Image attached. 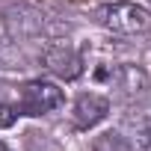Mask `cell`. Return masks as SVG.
Masks as SVG:
<instances>
[{
  "label": "cell",
  "instance_id": "9",
  "mask_svg": "<svg viewBox=\"0 0 151 151\" xmlns=\"http://www.w3.org/2000/svg\"><path fill=\"white\" fill-rule=\"evenodd\" d=\"M18 62H21V53H15L12 45H6L3 39H0V65L3 68H15Z\"/></svg>",
  "mask_w": 151,
  "mask_h": 151
},
{
  "label": "cell",
  "instance_id": "2",
  "mask_svg": "<svg viewBox=\"0 0 151 151\" xmlns=\"http://www.w3.org/2000/svg\"><path fill=\"white\" fill-rule=\"evenodd\" d=\"M59 107H62V89L50 80H30L21 89L18 116H45Z\"/></svg>",
  "mask_w": 151,
  "mask_h": 151
},
{
  "label": "cell",
  "instance_id": "8",
  "mask_svg": "<svg viewBox=\"0 0 151 151\" xmlns=\"http://www.w3.org/2000/svg\"><path fill=\"white\" fill-rule=\"evenodd\" d=\"M136 151H151V122H139L136 124V136L130 142Z\"/></svg>",
  "mask_w": 151,
  "mask_h": 151
},
{
  "label": "cell",
  "instance_id": "7",
  "mask_svg": "<svg viewBox=\"0 0 151 151\" xmlns=\"http://www.w3.org/2000/svg\"><path fill=\"white\" fill-rule=\"evenodd\" d=\"M92 151H133V145L119 130H104L101 136L92 139Z\"/></svg>",
  "mask_w": 151,
  "mask_h": 151
},
{
  "label": "cell",
  "instance_id": "12",
  "mask_svg": "<svg viewBox=\"0 0 151 151\" xmlns=\"http://www.w3.org/2000/svg\"><path fill=\"white\" fill-rule=\"evenodd\" d=\"M148 3H151V0H148Z\"/></svg>",
  "mask_w": 151,
  "mask_h": 151
},
{
  "label": "cell",
  "instance_id": "11",
  "mask_svg": "<svg viewBox=\"0 0 151 151\" xmlns=\"http://www.w3.org/2000/svg\"><path fill=\"white\" fill-rule=\"evenodd\" d=\"M0 151H9V148H6V142H3V139H0Z\"/></svg>",
  "mask_w": 151,
  "mask_h": 151
},
{
  "label": "cell",
  "instance_id": "10",
  "mask_svg": "<svg viewBox=\"0 0 151 151\" xmlns=\"http://www.w3.org/2000/svg\"><path fill=\"white\" fill-rule=\"evenodd\" d=\"M15 119H18V107L0 98V127H12Z\"/></svg>",
  "mask_w": 151,
  "mask_h": 151
},
{
  "label": "cell",
  "instance_id": "4",
  "mask_svg": "<svg viewBox=\"0 0 151 151\" xmlns=\"http://www.w3.org/2000/svg\"><path fill=\"white\" fill-rule=\"evenodd\" d=\"M98 77L101 80H110L124 98L136 101V98H145L148 92V74L139 68V65H119V68H101L98 71Z\"/></svg>",
  "mask_w": 151,
  "mask_h": 151
},
{
  "label": "cell",
  "instance_id": "1",
  "mask_svg": "<svg viewBox=\"0 0 151 151\" xmlns=\"http://www.w3.org/2000/svg\"><path fill=\"white\" fill-rule=\"evenodd\" d=\"M95 21L113 33H122V36H136V33H145L151 27V15L136 6V3H104L95 9Z\"/></svg>",
  "mask_w": 151,
  "mask_h": 151
},
{
  "label": "cell",
  "instance_id": "3",
  "mask_svg": "<svg viewBox=\"0 0 151 151\" xmlns=\"http://www.w3.org/2000/svg\"><path fill=\"white\" fill-rule=\"evenodd\" d=\"M42 62H45V68L50 74H56V77H62V80H74V77H80V71H83L80 53L74 50L68 42H50V45H45Z\"/></svg>",
  "mask_w": 151,
  "mask_h": 151
},
{
  "label": "cell",
  "instance_id": "6",
  "mask_svg": "<svg viewBox=\"0 0 151 151\" xmlns=\"http://www.w3.org/2000/svg\"><path fill=\"white\" fill-rule=\"evenodd\" d=\"M110 113V101L98 92H83L77 101H74V124L80 130H89L95 127L98 122H104Z\"/></svg>",
  "mask_w": 151,
  "mask_h": 151
},
{
  "label": "cell",
  "instance_id": "5",
  "mask_svg": "<svg viewBox=\"0 0 151 151\" xmlns=\"http://www.w3.org/2000/svg\"><path fill=\"white\" fill-rule=\"evenodd\" d=\"M6 27H9L12 39H36L47 30V18L30 6H15L6 12Z\"/></svg>",
  "mask_w": 151,
  "mask_h": 151
}]
</instances>
